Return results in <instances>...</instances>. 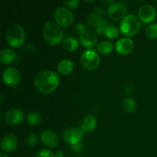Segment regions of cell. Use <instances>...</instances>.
I'll return each instance as SVG.
<instances>
[{"instance_id": "25", "label": "cell", "mask_w": 157, "mask_h": 157, "mask_svg": "<svg viewBox=\"0 0 157 157\" xmlns=\"http://www.w3.org/2000/svg\"><path fill=\"white\" fill-rule=\"evenodd\" d=\"M146 35L150 39L157 38V23H151L146 29Z\"/></svg>"}, {"instance_id": "17", "label": "cell", "mask_w": 157, "mask_h": 157, "mask_svg": "<svg viewBox=\"0 0 157 157\" xmlns=\"http://www.w3.org/2000/svg\"><path fill=\"white\" fill-rule=\"evenodd\" d=\"M57 70L61 75H66L70 74L74 70V63L70 59H64L58 63Z\"/></svg>"}, {"instance_id": "20", "label": "cell", "mask_w": 157, "mask_h": 157, "mask_svg": "<svg viewBox=\"0 0 157 157\" xmlns=\"http://www.w3.org/2000/svg\"><path fill=\"white\" fill-rule=\"evenodd\" d=\"M104 11L101 9H98L97 8L94 11L93 13L90 14L88 17H87V23L90 26H94L96 25V23L98 22V21L99 19H101L102 18V15Z\"/></svg>"}, {"instance_id": "13", "label": "cell", "mask_w": 157, "mask_h": 157, "mask_svg": "<svg viewBox=\"0 0 157 157\" xmlns=\"http://www.w3.org/2000/svg\"><path fill=\"white\" fill-rule=\"evenodd\" d=\"M18 145V139L15 134H8L3 137L1 142L2 150L7 153H12L15 151Z\"/></svg>"}, {"instance_id": "22", "label": "cell", "mask_w": 157, "mask_h": 157, "mask_svg": "<svg viewBox=\"0 0 157 157\" xmlns=\"http://www.w3.org/2000/svg\"><path fill=\"white\" fill-rule=\"evenodd\" d=\"M97 49L98 52H101V54L104 55H108L110 52H112L113 49V45L112 43L107 41H103L101 42L98 43V46H97Z\"/></svg>"}, {"instance_id": "1", "label": "cell", "mask_w": 157, "mask_h": 157, "mask_svg": "<svg viewBox=\"0 0 157 157\" xmlns=\"http://www.w3.org/2000/svg\"><path fill=\"white\" fill-rule=\"evenodd\" d=\"M59 77L56 72L50 70L41 71L35 75L34 84L39 92L50 94L58 87Z\"/></svg>"}, {"instance_id": "32", "label": "cell", "mask_w": 157, "mask_h": 157, "mask_svg": "<svg viewBox=\"0 0 157 157\" xmlns=\"http://www.w3.org/2000/svg\"><path fill=\"white\" fill-rule=\"evenodd\" d=\"M55 157H63L64 156V153L61 150H58L55 154Z\"/></svg>"}, {"instance_id": "27", "label": "cell", "mask_w": 157, "mask_h": 157, "mask_svg": "<svg viewBox=\"0 0 157 157\" xmlns=\"http://www.w3.org/2000/svg\"><path fill=\"white\" fill-rule=\"evenodd\" d=\"M37 140H38V138H37L36 134H35V133H31L26 138L25 143L27 144V146H29V147H32L36 145Z\"/></svg>"}, {"instance_id": "10", "label": "cell", "mask_w": 157, "mask_h": 157, "mask_svg": "<svg viewBox=\"0 0 157 157\" xmlns=\"http://www.w3.org/2000/svg\"><path fill=\"white\" fill-rule=\"evenodd\" d=\"M3 81L9 86H16L20 81V74L12 67H6L2 72Z\"/></svg>"}, {"instance_id": "15", "label": "cell", "mask_w": 157, "mask_h": 157, "mask_svg": "<svg viewBox=\"0 0 157 157\" xmlns=\"http://www.w3.org/2000/svg\"><path fill=\"white\" fill-rule=\"evenodd\" d=\"M80 41L85 48H91L96 45L97 36L94 32L89 29H86L80 34Z\"/></svg>"}, {"instance_id": "29", "label": "cell", "mask_w": 157, "mask_h": 157, "mask_svg": "<svg viewBox=\"0 0 157 157\" xmlns=\"http://www.w3.org/2000/svg\"><path fill=\"white\" fill-rule=\"evenodd\" d=\"M80 3V2L78 0H71V1H64L63 2V4L65 5L66 6L69 8H71V9H75L77 6H78V4Z\"/></svg>"}, {"instance_id": "24", "label": "cell", "mask_w": 157, "mask_h": 157, "mask_svg": "<svg viewBox=\"0 0 157 157\" xmlns=\"http://www.w3.org/2000/svg\"><path fill=\"white\" fill-rule=\"evenodd\" d=\"M41 116L38 113L32 112L27 115V122L31 126H37L41 122Z\"/></svg>"}, {"instance_id": "16", "label": "cell", "mask_w": 157, "mask_h": 157, "mask_svg": "<svg viewBox=\"0 0 157 157\" xmlns=\"http://www.w3.org/2000/svg\"><path fill=\"white\" fill-rule=\"evenodd\" d=\"M96 127L97 119L94 115H87L81 121V130L84 133H90L94 130Z\"/></svg>"}, {"instance_id": "21", "label": "cell", "mask_w": 157, "mask_h": 157, "mask_svg": "<svg viewBox=\"0 0 157 157\" xmlns=\"http://www.w3.org/2000/svg\"><path fill=\"white\" fill-rule=\"evenodd\" d=\"M123 108L127 113H133L136 108V103L133 98H125L122 102Z\"/></svg>"}, {"instance_id": "3", "label": "cell", "mask_w": 157, "mask_h": 157, "mask_svg": "<svg viewBox=\"0 0 157 157\" xmlns=\"http://www.w3.org/2000/svg\"><path fill=\"white\" fill-rule=\"evenodd\" d=\"M25 40V33L22 26L19 24L12 25L6 33V41L13 48L21 47Z\"/></svg>"}, {"instance_id": "6", "label": "cell", "mask_w": 157, "mask_h": 157, "mask_svg": "<svg viewBox=\"0 0 157 157\" xmlns=\"http://www.w3.org/2000/svg\"><path fill=\"white\" fill-rule=\"evenodd\" d=\"M57 24L62 27L69 26L74 21V15L67 8L59 7L55 10L54 14Z\"/></svg>"}, {"instance_id": "2", "label": "cell", "mask_w": 157, "mask_h": 157, "mask_svg": "<svg viewBox=\"0 0 157 157\" xmlns=\"http://www.w3.org/2000/svg\"><path fill=\"white\" fill-rule=\"evenodd\" d=\"M42 34L44 41L51 45L59 44L63 38L61 28L54 21H48L45 23L43 28Z\"/></svg>"}, {"instance_id": "18", "label": "cell", "mask_w": 157, "mask_h": 157, "mask_svg": "<svg viewBox=\"0 0 157 157\" xmlns=\"http://www.w3.org/2000/svg\"><path fill=\"white\" fill-rule=\"evenodd\" d=\"M15 58V53L13 50L10 48H3L0 52V61L2 64H9L12 63Z\"/></svg>"}, {"instance_id": "9", "label": "cell", "mask_w": 157, "mask_h": 157, "mask_svg": "<svg viewBox=\"0 0 157 157\" xmlns=\"http://www.w3.org/2000/svg\"><path fill=\"white\" fill-rule=\"evenodd\" d=\"M4 119L9 125H17L24 120V113L20 109L11 108L5 113Z\"/></svg>"}, {"instance_id": "19", "label": "cell", "mask_w": 157, "mask_h": 157, "mask_svg": "<svg viewBox=\"0 0 157 157\" xmlns=\"http://www.w3.org/2000/svg\"><path fill=\"white\" fill-rule=\"evenodd\" d=\"M78 41L73 37H67L62 41V47L67 52H74L78 47Z\"/></svg>"}, {"instance_id": "11", "label": "cell", "mask_w": 157, "mask_h": 157, "mask_svg": "<svg viewBox=\"0 0 157 157\" xmlns=\"http://www.w3.org/2000/svg\"><path fill=\"white\" fill-rule=\"evenodd\" d=\"M138 15H139L140 19L143 22H151L155 19L156 16V9L150 5H144L139 9Z\"/></svg>"}, {"instance_id": "28", "label": "cell", "mask_w": 157, "mask_h": 157, "mask_svg": "<svg viewBox=\"0 0 157 157\" xmlns=\"http://www.w3.org/2000/svg\"><path fill=\"white\" fill-rule=\"evenodd\" d=\"M35 157H55V154L47 149H41L37 152Z\"/></svg>"}, {"instance_id": "26", "label": "cell", "mask_w": 157, "mask_h": 157, "mask_svg": "<svg viewBox=\"0 0 157 157\" xmlns=\"http://www.w3.org/2000/svg\"><path fill=\"white\" fill-rule=\"evenodd\" d=\"M107 25H108V23H107V20H106L105 18H101V19L98 20V22L96 23V25H94V28L98 34H104V29L107 27Z\"/></svg>"}, {"instance_id": "5", "label": "cell", "mask_w": 157, "mask_h": 157, "mask_svg": "<svg viewBox=\"0 0 157 157\" xmlns=\"http://www.w3.org/2000/svg\"><path fill=\"white\" fill-rule=\"evenodd\" d=\"M101 61L99 55L94 49L84 51L81 57V65L87 70H94L98 67Z\"/></svg>"}, {"instance_id": "12", "label": "cell", "mask_w": 157, "mask_h": 157, "mask_svg": "<svg viewBox=\"0 0 157 157\" xmlns=\"http://www.w3.org/2000/svg\"><path fill=\"white\" fill-rule=\"evenodd\" d=\"M41 141L44 146L49 148H55L58 144V137L52 130H44L40 134Z\"/></svg>"}, {"instance_id": "30", "label": "cell", "mask_w": 157, "mask_h": 157, "mask_svg": "<svg viewBox=\"0 0 157 157\" xmlns=\"http://www.w3.org/2000/svg\"><path fill=\"white\" fill-rule=\"evenodd\" d=\"M83 150V145L82 144H81V142L78 143V144H74L71 145V150L75 153H81Z\"/></svg>"}, {"instance_id": "23", "label": "cell", "mask_w": 157, "mask_h": 157, "mask_svg": "<svg viewBox=\"0 0 157 157\" xmlns=\"http://www.w3.org/2000/svg\"><path fill=\"white\" fill-rule=\"evenodd\" d=\"M104 34L107 38H110V39H114V38H117L119 35V30L113 25L108 24L104 29Z\"/></svg>"}, {"instance_id": "4", "label": "cell", "mask_w": 157, "mask_h": 157, "mask_svg": "<svg viewBox=\"0 0 157 157\" xmlns=\"http://www.w3.org/2000/svg\"><path fill=\"white\" fill-rule=\"evenodd\" d=\"M120 29L126 36L131 37L136 35L140 29V22L136 15L133 14L127 15L121 20Z\"/></svg>"}, {"instance_id": "8", "label": "cell", "mask_w": 157, "mask_h": 157, "mask_svg": "<svg viewBox=\"0 0 157 157\" xmlns=\"http://www.w3.org/2000/svg\"><path fill=\"white\" fill-rule=\"evenodd\" d=\"M127 8L123 2H113L109 6L107 9L108 16L114 21L122 20L126 16Z\"/></svg>"}, {"instance_id": "31", "label": "cell", "mask_w": 157, "mask_h": 157, "mask_svg": "<svg viewBox=\"0 0 157 157\" xmlns=\"http://www.w3.org/2000/svg\"><path fill=\"white\" fill-rule=\"evenodd\" d=\"M75 30H76L77 32H78L79 34H81V32H83L84 31H85L86 29V26L84 25V24H83V23H78V24L75 25Z\"/></svg>"}, {"instance_id": "14", "label": "cell", "mask_w": 157, "mask_h": 157, "mask_svg": "<svg viewBox=\"0 0 157 157\" xmlns=\"http://www.w3.org/2000/svg\"><path fill=\"white\" fill-rule=\"evenodd\" d=\"M133 41L130 38H120L116 43V50L121 55H127L133 48Z\"/></svg>"}, {"instance_id": "7", "label": "cell", "mask_w": 157, "mask_h": 157, "mask_svg": "<svg viewBox=\"0 0 157 157\" xmlns=\"http://www.w3.org/2000/svg\"><path fill=\"white\" fill-rule=\"evenodd\" d=\"M83 132L78 127H71L66 129L62 133V138L67 144L74 145L80 143L82 140Z\"/></svg>"}, {"instance_id": "33", "label": "cell", "mask_w": 157, "mask_h": 157, "mask_svg": "<svg viewBox=\"0 0 157 157\" xmlns=\"http://www.w3.org/2000/svg\"><path fill=\"white\" fill-rule=\"evenodd\" d=\"M0 157H9V156H8L6 154H5V153H1V154H0Z\"/></svg>"}]
</instances>
